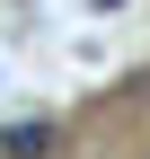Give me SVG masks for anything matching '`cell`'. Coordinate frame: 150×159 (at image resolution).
Segmentation results:
<instances>
[{"label":"cell","mask_w":150,"mask_h":159,"mask_svg":"<svg viewBox=\"0 0 150 159\" xmlns=\"http://www.w3.org/2000/svg\"><path fill=\"white\" fill-rule=\"evenodd\" d=\"M53 142H62V124H44V115L35 124H9V159H44Z\"/></svg>","instance_id":"cell-1"}]
</instances>
